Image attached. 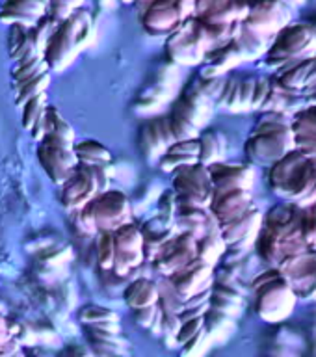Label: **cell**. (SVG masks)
I'll return each mask as SVG.
<instances>
[{
  "mask_svg": "<svg viewBox=\"0 0 316 357\" xmlns=\"http://www.w3.org/2000/svg\"><path fill=\"white\" fill-rule=\"evenodd\" d=\"M268 188L281 201L307 206L316 203V166L298 149L268 167Z\"/></svg>",
  "mask_w": 316,
  "mask_h": 357,
  "instance_id": "obj_1",
  "label": "cell"
},
{
  "mask_svg": "<svg viewBox=\"0 0 316 357\" xmlns=\"http://www.w3.org/2000/svg\"><path fill=\"white\" fill-rule=\"evenodd\" d=\"M292 149H296L292 116L283 112H262L244 144L250 164L262 167H270Z\"/></svg>",
  "mask_w": 316,
  "mask_h": 357,
  "instance_id": "obj_2",
  "label": "cell"
},
{
  "mask_svg": "<svg viewBox=\"0 0 316 357\" xmlns=\"http://www.w3.org/2000/svg\"><path fill=\"white\" fill-rule=\"evenodd\" d=\"M95 24L91 21L88 10L78 8L61 21L54 33L50 36L43 49V60L49 63L50 71L66 69L75 56L82 49H86L93 38Z\"/></svg>",
  "mask_w": 316,
  "mask_h": 357,
  "instance_id": "obj_3",
  "label": "cell"
},
{
  "mask_svg": "<svg viewBox=\"0 0 316 357\" xmlns=\"http://www.w3.org/2000/svg\"><path fill=\"white\" fill-rule=\"evenodd\" d=\"M257 317L268 324H279L292 314L298 296L276 268H268L251 281Z\"/></svg>",
  "mask_w": 316,
  "mask_h": 357,
  "instance_id": "obj_4",
  "label": "cell"
},
{
  "mask_svg": "<svg viewBox=\"0 0 316 357\" xmlns=\"http://www.w3.org/2000/svg\"><path fill=\"white\" fill-rule=\"evenodd\" d=\"M313 54H316V28L307 22H290L273 38L262 63L279 71Z\"/></svg>",
  "mask_w": 316,
  "mask_h": 357,
  "instance_id": "obj_5",
  "label": "cell"
},
{
  "mask_svg": "<svg viewBox=\"0 0 316 357\" xmlns=\"http://www.w3.org/2000/svg\"><path fill=\"white\" fill-rule=\"evenodd\" d=\"M172 190L175 192L177 206H211L214 188L209 166L192 164L183 166L172 173Z\"/></svg>",
  "mask_w": 316,
  "mask_h": 357,
  "instance_id": "obj_6",
  "label": "cell"
},
{
  "mask_svg": "<svg viewBox=\"0 0 316 357\" xmlns=\"http://www.w3.org/2000/svg\"><path fill=\"white\" fill-rule=\"evenodd\" d=\"M73 145L66 139L58 138L54 134H47L41 142H38V160L47 173V177L56 184L61 186L67 177L71 175L73 167L77 166V156L73 153Z\"/></svg>",
  "mask_w": 316,
  "mask_h": 357,
  "instance_id": "obj_7",
  "label": "cell"
},
{
  "mask_svg": "<svg viewBox=\"0 0 316 357\" xmlns=\"http://www.w3.org/2000/svg\"><path fill=\"white\" fill-rule=\"evenodd\" d=\"M194 15V8L183 0H151L140 11L142 26L151 36H167L188 17Z\"/></svg>",
  "mask_w": 316,
  "mask_h": 357,
  "instance_id": "obj_8",
  "label": "cell"
},
{
  "mask_svg": "<svg viewBox=\"0 0 316 357\" xmlns=\"http://www.w3.org/2000/svg\"><path fill=\"white\" fill-rule=\"evenodd\" d=\"M294 10V6L285 0H250V13L242 24L262 36L276 38L287 24L292 22Z\"/></svg>",
  "mask_w": 316,
  "mask_h": 357,
  "instance_id": "obj_9",
  "label": "cell"
},
{
  "mask_svg": "<svg viewBox=\"0 0 316 357\" xmlns=\"http://www.w3.org/2000/svg\"><path fill=\"white\" fill-rule=\"evenodd\" d=\"M97 231H114L133 222V201L121 190L108 188L89 201Z\"/></svg>",
  "mask_w": 316,
  "mask_h": 357,
  "instance_id": "obj_10",
  "label": "cell"
},
{
  "mask_svg": "<svg viewBox=\"0 0 316 357\" xmlns=\"http://www.w3.org/2000/svg\"><path fill=\"white\" fill-rule=\"evenodd\" d=\"M195 257H197V238L192 233L179 231L175 236H172L162 245L158 255L153 261V266L162 278H170L179 268L194 261Z\"/></svg>",
  "mask_w": 316,
  "mask_h": 357,
  "instance_id": "obj_11",
  "label": "cell"
},
{
  "mask_svg": "<svg viewBox=\"0 0 316 357\" xmlns=\"http://www.w3.org/2000/svg\"><path fill=\"white\" fill-rule=\"evenodd\" d=\"M261 225L262 212L255 205L251 206L248 212H244L240 218L233 220V222L220 225L222 238L227 244V251H236L234 259L242 257L251 245H255L257 234L261 231Z\"/></svg>",
  "mask_w": 316,
  "mask_h": 357,
  "instance_id": "obj_12",
  "label": "cell"
},
{
  "mask_svg": "<svg viewBox=\"0 0 316 357\" xmlns=\"http://www.w3.org/2000/svg\"><path fill=\"white\" fill-rule=\"evenodd\" d=\"M97 194L99 190H97L91 167L77 164L66 183L60 186V203L66 211L75 212L82 208L88 201L93 199Z\"/></svg>",
  "mask_w": 316,
  "mask_h": 357,
  "instance_id": "obj_13",
  "label": "cell"
},
{
  "mask_svg": "<svg viewBox=\"0 0 316 357\" xmlns=\"http://www.w3.org/2000/svg\"><path fill=\"white\" fill-rule=\"evenodd\" d=\"M167 279L173 284V289L177 290L181 300L184 301L188 300L190 296L201 292V290L211 289L212 281H214V266L206 264L205 261L195 257L194 261H190L188 264L179 268L177 272L172 273Z\"/></svg>",
  "mask_w": 316,
  "mask_h": 357,
  "instance_id": "obj_14",
  "label": "cell"
},
{
  "mask_svg": "<svg viewBox=\"0 0 316 357\" xmlns=\"http://www.w3.org/2000/svg\"><path fill=\"white\" fill-rule=\"evenodd\" d=\"M214 194H222L229 190H253L255 172L250 164L240 162H216L209 166Z\"/></svg>",
  "mask_w": 316,
  "mask_h": 357,
  "instance_id": "obj_15",
  "label": "cell"
},
{
  "mask_svg": "<svg viewBox=\"0 0 316 357\" xmlns=\"http://www.w3.org/2000/svg\"><path fill=\"white\" fill-rule=\"evenodd\" d=\"M166 54L179 66H201L205 50L194 41L186 19L166 36Z\"/></svg>",
  "mask_w": 316,
  "mask_h": 357,
  "instance_id": "obj_16",
  "label": "cell"
},
{
  "mask_svg": "<svg viewBox=\"0 0 316 357\" xmlns=\"http://www.w3.org/2000/svg\"><path fill=\"white\" fill-rule=\"evenodd\" d=\"M253 203V194L251 190H229V192H222V194L212 195L211 206L209 211L212 212V216L216 218L220 225L233 222L236 218H240L244 212H248Z\"/></svg>",
  "mask_w": 316,
  "mask_h": 357,
  "instance_id": "obj_17",
  "label": "cell"
},
{
  "mask_svg": "<svg viewBox=\"0 0 316 357\" xmlns=\"http://www.w3.org/2000/svg\"><path fill=\"white\" fill-rule=\"evenodd\" d=\"M49 13V0H6L0 8V22L33 26L38 19Z\"/></svg>",
  "mask_w": 316,
  "mask_h": 357,
  "instance_id": "obj_18",
  "label": "cell"
},
{
  "mask_svg": "<svg viewBox=\"0 0 316 357\" xmlns=\"http://www.w3.org/2000/svg\"><path fill=\"white\" fill-rule=\"evenodd\" d=\"M197 162H200V144H197V138L173 142L158 156V167L166 173H173L179 167L192 166V164H197Z\"/></svg>",
  "mask_w": 316,
  "mask_h": 357,
  "instance_id": "obj_19",
  "label": "cell"
},
{
  "mask_svg": "<svg viewBox=\"0 0 316 357\" xmlns=\"http://www.w3.org/2000/svg\"><path fill=\"white\" fill-rule=\"evenodd\" d=\"M197 144H200V164L203 166H211L216 162L225 160L227 155V138L225 134L220 130H201L197 136Z\"/></svg>",
  "mask_w": 316,
  "mask_h": 357,
  "instance_id": "obj_20",
  "label": "cell"
},
{
  "mask_svg": "<svg viewBox=\"0 0 316 357\" xmlns=\"http://www.w3.org/2000/svg\"><path fill=\"white\" fill-rule=\"evenodd\" d=\"M123 298H125V303L130 309L156 305V301H158V284H156V281H151L149 278H136L127 284V289L123 292Z\"/></svg>",
  "mask_w": 316,
  "mask_h": 357,
  "instance_id": "obj_21",
  "label": "cell"
},
{
  "mask_svg": "<svg viewBox=\"0 0 316 357\" xmlns=\"http://www.w3.org/2000/svg\"><path fill=\"white\" fill-rule=\"evenodd\" d=\"M273 38L262 36V33L251 30L246 24L240 26L239 36L234 38V43L239 45L240 52L244 56V61H255L266 54L268 49L272 47Z\"/></svg>",
  "mask_w": 316,
  "mask_h": 357,
  "instance_id": "obj_22",
  "label": "cell"
},
{
  "mask_svg": "<svg viewBox=\"0 0 316 357\" xmlns=\"http://www.w3.org/2000/svg\"><path fill=\"white\" fill-rule=\"evenodd\" d=\"M248 13H250V0H225L214 10L200 15V19L211 24H231V22H242Z\"/></svg>",
  "mask_w": 316,
  "mask_h": 357,
  "instance_id": "obj_23",
  "label": "cell"
},
{
  "mask_svg": "<svg viewBox=\"0 0 316 357\" xmlns=\"http://www.w3.org/2000/svg\"><path fill=\"white\" fill-rule=\"evenodd\" d=\"M73 153L77 156V164L88 167L97 166H110L112 153L105 144H100L97 139H82L75 142Z\"/></svg>",
  "mask_w": 316,
  "mask_h": 357,
  "instance_id": "obj_24",
  "label": "cell"
},
{
  "mask_svg": "<svg viewBox=\"0 0 316 357\" xmlns=\"http://www.w3.org/2000/svg\"><path fill=\"white\" fill-rule=\"evenodd\" d=\"M140 147L147 158H158L166 151V144L162 138L160 127H158V116L149 117L147 121L140 127Z\"/></svg>",
  "mask_w": 316,
  "mask_h": 357,
  "instance_id": "obj_25",
  "label": "cell"
},
{
  "mask_svg": "<svg viewBox=\"0 0 316 357\" xmlns=\"http://www.w3.org/2000/svg\"><path fill=\"white\" fill-rule=\"evenodd\" d=\"M203 328H205L206 337L211 339L212 344L214 342H225L234 333L236 320L231 317H225L222 312L209 309L205 312V317H203Z\"/></svg>",
  "mask_w": 316,
  "mask_h": 357,
  "instance_id": "obj_26",
  "label": "cell"
},
{
  "mask_svg": "<svg viewBox=\"0 0 316 357\" xmlns=\"http://www.w3.org/2000/svg\"><path fill=\"white\" fill-rule=\"evenodd\" d=\"M225 251H227V244L222 238V229L205 233L201 238H197V259L205 261L211 266H216L218 261H222Z\"/></svg>",
  "mask_w": 316,
  "mask_h": 357,
  "instance_id": "obj_27",
  "label": "cell"
},
{
  "mask_svg": "<svg viewBox=\"0 0 316 357\" xmlns=\"http://www.w3.org/2000/svg\"><path fill=\"white\" fill-rule=\"evenodd\" d=\"M43 125H45V136L47 134H54L58 138L66 139L69 144H75L77 134L75 128L71 127V123L67 121L66 117L61 116V112L52 105H47L43 112Z\"/></svg>",
  "mask_w": 316,
  "mask_h": 357,
  "instance_id": "obj_28",
  "label": "cell"
},
{
  "mask_svg": "<svg viewBox=\"0 0 316 357\" xmlns=\"http://www.w3.org/2000/svg\"><path fill=\"white\" fill-rule=\"evenodd\" d=\"M167 119H170V127H172L175 142H179V139H194L200 136L201 128L177 105L172 106V112L167 114Z\"/></svg>",
  "mask_w": 316,
  "mask_h": 357,
  "instance_id": "obj_29",
  "label": "cell"
},
{
  "mask_svg": "<svg viewBox=\"0 0 316 357\" xmlns=\"http://www.w3.org/2000/svg\"><path fill=\"white\" fill-rule=\"evenodd\" d=\"M116 250H144V233L138 223L128 222L112 231Z\"/></svg>",
  "mask_w": 316,
  "mask_h": 357,
  "instance_id": "obj_30",
  "label": "cell"
},
{
  "mask_svg": "<svg viewBox=\"0 0 316 357\" xmlns=\"http://www.w3.org/2000/svg\"><path fill=\"white\" fill-rule=\"evenodd\" d=\"M50 84V71H45L38 77L30 78L27 82L19 84L15 86V105L17 108H21L27 100L33 99V97H38L41 93H47V88H49Z\"/></svg>",
  "mask_w": 316,
  "mask_h": 357,
  "instance_id": "obj_31",
  "label": "cell"
},
{
  "mask_svg": "<svg viewBox=\"0 0 316 357\" xmlns=\"http://www.w3.org/2000/svg\"><path fill=\"white\" fill-rule=\"evenodd\" d=\"M158 301L156 307L162 312H172V314H179L184 309V301L181 300V296L177 294V290L173 289V284L170 283V279L162 278L158 281Z\"/></svg>",
  "mask_w": 316,
  "mask_h": 357,
  "instance_id": "obj_32",
  "label": "cell"
},
{
  "mask_svg": "<svg viewBox=\"0 0 316 357\" xmlns=\"http://www.w3.org/2000/svg\"><path fill=\"white\" fill-rule=\"evenodd\" d=\"M145 262L144 250H116V257H114V266L112 272L116 275H128V273L140 268Z\"/></svg>",
  "mask_w": 316,
  "mask_h": 357,
  "instance_id": "obj_33",
  "label": "cell"
},
{
  "mask_svg": "<svg viewBox=\"0 0 316 357\" xmlns=\"http://www.w3.org/2000/svg\"><path fill=\"white\" fill-rule=\"evenodd\" d=\"M45 108H47V93L38 95L21 106V123L27 132H30L33 125L43 117Z\"/></svg>",
  "mask_w": 316,
  "mask_h": 357,
  "instance_id": "obj_34",
  "label": "cell"
},
{
  "mask_svg": "<svg viewBox=\"0 0 316 357\" xmlns=\"http://www.w3.org/2000/svg\"><path fill=\"white\" fill-rule=\"evenodd\" d=\"M114 257H116V244H114L112 231H99V236H97V264H99L100 270L112 272Z\"/></svg>",
  "mask_w": 316,
  "mask_h": 357,
  "instance_id": "obj_35",
  "label": "cell"
},
{
  "mask_svg": "<svg viewBox=\"0 0 316 357\" xmlns=\"http://www.w3.org/2000/svg\"><path fill=\"white\" fill-rule=\"evenodd\" d=\"M50 71L49 63L43 60V56L41 58H36L32 61H27V63H21V66H13L11 69V82H13V88L19 86V84L27 82L30 78L38 77L41 73Z\"/></svg>",
  "mask_w": 316,
  "mask_h": 357,
  "instance_id": "obj_36",
  "label": "cell"
},
{
  "mask_svg": "<svg viewBox=\"0 0 316 357\" xmlns=\"http://www.w3.org/2000/svg\"><path fill=\"white\" fill-rule=\"evenodd\" d=\"M298 229L303 242H306L311 250L316 251V203L315 205L301 206L300 222H298Z\"/></svg>",
  "mask_w": 316,
  "mask_h": 357,
  "instance_id": "obj_37",
  "label": "cell"
},
{
  "mask_svg": "<svg viewBox=\"0 0 316 357\" xmlns=\"http://www.w3.org/2000/svg\"><path fill=\"white\" fill-rule=\"evenodd\" d=\"M78 320L86 326H93V324L100 322H119V317L117 312H114L108 307H100V305H88L80 309L78 312Z\"/></svg>",
  "mask_w": 316,
  "mask_h": 357,
  "instance_id": "obj_38",
  "label": "cell"
},
{
  "mask_svg": "<svg viewBox=\"0 0 316 357\" xmlns=\"http://www.w3.org/2000/svg\"><path fill=\"white\" fill-rule=\"evenodd\" d=\"M211 344V339L206 337L205 328H203L195 337H192L188 342L181 346V357H203Z\"/></svg>",
  "mask_w": 316,
  "mask_h": 357,
  "instance_id": "obj_39",
  "label": "cell"
},
{
  "mask_svg": "<svg viewBox=\"0 0 316 357\" xmlns=\"http://www.w3.org/2000/svg\"><path fill=\"white\" fill-rule=\"evenodd\" d=\"M227 77V75H225ZM225 77H212V78H203L197 77V82H195V88L200 89L201 93L205 95L206 99H211L216 106V100L220 97L223 89V84H225Z\"/></svg>",
  "mask_w": 316,
  "mask_h": 357,
  "instance_id": "obj_40",
  "label": "cell"
},
{
  "mask_svg": "<svg viewBox=\"0 0 316 357\" xmlns=\"http://www.w3.org/2000/svg\"><path fill=\"white\" fill-rule=\"evenodd\" d=\"M89 342L91 344L108 346V348H123V350L127 346V339H123L121 333H106V331L91 328H89Z\"/></svg>",
  "mask_w": 316,
  "mask_h": 357,
  "instance_id": "obj_41",
  "label": "cell"
},
{
  "mask_svg": "<svg viewBox=\"0 0 316 357\" xmlns=\"http://www.w3.org/2000/svg\"><path fill=\"white\" fill-rule=\"evenodd\" d=\"M255 77L239 78V99H236V112H250L251 99H253Z\"/></svg>",
  "mask_w": 316,
  "mask_h": 357,
  "instance_id": "obj_42",
  "label": "cell"
},
{
  "mask_svg": "<svg viewBox=\"0 0 316 357\" xmlns=\"http://www.w3.org/2000/svg\"><path fill=\"white\" fill-rule=\"evenodd\" d=\"M201 329H203V317H197V318H190V320H183L181 326H179V331L175 335V346H181L184 342H188L192 337L200 333Z\"/></svg>",
  "mask_w": 316,
  "mask_h": 357,
  "instance_id": "obj_43",
  "label": "cell"
},
{
  "mask_svg": "<svg viewBox=\"0 0 316 357\" xmlns=\"http://www.w3.org/2000/svg\"><path fill=\"white\" fill-rule=\"evenodd\" d=\"M179 326H181L179 314H172V312H162L160 335L164 337V339H170L172 346H175V335H177V331H179Z\"/></svg>",
  "mask_w": 316,
  "mask_h": 357,
  "instance_id": "obj_44",
  "label": "cell"
},
{
  "mask_svg": "<svg viewBox=\"0 0 316 357\" xmlns=\"http://www.w3.org/2000/svg\"><path fill=\"white\" fill-rule=\"evenodd\" d=\"M270 89V78L255 77V88H253V99H251V110H261L262 102L266 99Z\"/></svg>",
  "mask_w": 316,
  "mask_h": 357,
  "instance_id": "obj_45",
  "label": "cell"
},
{
  "mask_svg": "<svg viewBox=\"0 0 316 357\" xmlns=\"http://www.w3.org/2000/svg\"><path fill=\"white\" fill-rule=\"evenodd\" d=\"M175 211H177L175 192H173V190L162 192V195L158 197V214L164 218H170V220H173V218H175Z\"/></svg>",
  "mask_w": 316,
  "mask_h": 357,
  "instance_id": "obj_46",
  "label": "cell"
},
{
  "mask_svg": "<svg viewBox=\"0 0 316 357\" xmlns=\"http://www.w3.org/2000/svg\"><path fill=\"white\" fill-rule=\"evenodd\" d=\"M75 216H77V225L82 229L84 233H95L97 227H95V220H93V212H91V206H89V201L82 208L75 211Z\"/></svg>",
  "mask_w": 316,
  "mask_h": 357,
  "instance_id": "obj_47",
  "label": "cell"
},
{
  "mask_svg": "<svg viewBox=\"0 0 316 357\" xmlns=\"http://www.w3.org/2000/svg\"><path fill=\"white\" fill-rule=\"evenodd\" d=\"M156 311H158V307L156 305L138 307V309H133V317L140 328L149 329V326L153 324V318H155Z\"/></svg>",
  "mask_w": 316,
  "mask_h": 357,
  "instance_id": "obj_48",
  "label": "cell"
},
{
  "mask_svg": "<svg viewBox=\"0 0 316 357\" xmlns=\"http://www.w3.org/2000/svg\"><path fill=\"white\" fill-rule=\"evenodd\" d=\"M10 26L11 30L8 33V52H13L28 38V26H24V24H10Z\"/></svg>",
  "mask_w": 316,
  "mask_h": 357,
  "instance_id": "obj_49",
  "label": "cell"
},
{
  "mask_svg": "<svg viewBox=\"0 0 316 357\" xmlns=\"http://www.w3.org/2000/svg\"><path fill=\"white\" fill-rule=\"evenodd\" d=\"M266 357H300V348H296V346L290 344V342L278 340V342L270 348Z\"/></svg>",
  "mask_w": 316,
  "mask_h": 357,
  "instance_id": "obj_50",
  "label": "cell"
},
{
  "mask_svg": "<svg viewBox=\"0 0 316 357\" xmlns=\"http://www.w3.org/2000/svg\"><path fill=\"white\" fill-rule=\"evenodd\" d=\"M112 166V164H110ZM110 166H97V167H91V172H93V177H95V183H97V190L100 192H106V190L110 188Z\"/></svg>",
  "mask_w": 316,
  "mask_h": 357,
  "instance_id": "obj_51",
  "label": "cell"
},
{
  "mask_svg": "<svg viewBox=\"0 0 316 357\" xmlns=\"http://www.w3.org/2000/svg\"><path fill=\"white\" fill-rule=\"evenodd\" d=\"M91 351L95 357H127L123 348H108V346L91 344Z\"/></svg>",
  "mask_w": 316,
  "mask_h": 357,
  "instance_id": "obj_52",
  "label": "cell"
},
{
  "mask_svg": "<svg viewBox=\"0 0 316 357\" xmlns=\"http://www.w3.org/2000/svg\"><path fill=\"white\" fill-rule=\"evenodd\" d=\"M223 2H225V0H195V2H194V15L195 17L203 15V13L214 10L216 6L223 4Z\"/></svg>",
  "mask_w": 316,
  "mask_h": 357,
  "instance_id": "obj_53",
  "label": "cell"
},
{
  "mask_svg": "<svg viewBox=\"0 0 316 357\" xmlns=\"http://www.w3.org/2000/svg\"><path fill=\"white\" fill-rule=\"evenodd\" d=\"M17 351H21V344H19L17 339H13V337H10L4 344L0 346V357H10L13 356V354H17Z\"/></svg>",
  "mask_w": 316,
  "mask_h": 357,
  "instance_id": "obj_54",
  "label": "cell"
},
{
  "mask_svg": "<svg viewBox=\"0 0 316 357\" xmlns=\"http://www.w3.org/2000/svg\"><path fill=\"white\" fill-rule=\"evenodd\" d=\"M300 300L303 301H316V281L311 284V289L306 290L303 294L300 296Z\"/></svg>",
  "mask_w": 316,
  "mask_h": 357,
  "instance_id": "obj_55",
  "label": "cell"
},
{
  "mask_svg": "<svg viewBox=\"0 0 316 357\" xmlns=\"http://www.w3.org/2000/svg\"><path fill=\"white\" fill-rule=\"evenodd\" d=\"M151 0H134V6H136V10H138V13L145 8V4H149Z\"/></svg>",
  "mask_w": 316,
  "mask_h": 357,
  "instance_id": "obj_56",
  "label": "cell"
},
{
  "mask_svg": "<svg viewBox=\"0 0 316 357\" xmlns=\"http://www.w3.org/2000/svg\"><path fill=\"white\" fill-rule=\"evenodd\" d=\"M10 337H11V335L8 333V331H6V329H2V331H0V346L4 344L6 340L10 339Z\"/></svg>",
  "mask_w": 316,
  "mask_h": 357,
  "instance_id": "obj_57",
  "label": "cell"
},
{
  "mask_svg": "<svg viewBox=\"0 0 316 357\" xmlns=\"http://www.w3.org/2000/svg\"><path fill=\"white\" fill-rule=\"evenodd\" d=\"M2 329L8 331V318H6L4 314H0V331H2Z\"/></svg>",
  "mask_w": 316,
  "mask_h": 357,
  "instance_id": "obj_58",
  "label": "cell"
},
{
  "mask_svg": "<svg viewBox=\"0 0 316 357\" xmlns=\"http://www.w3.org/2000/svg\"><path fill=\"white\" fill-rule=\"evenodd\" d=\"M184 4H188V6H192V8H194V2L195 0H183Z\"/></svg>",
  "mask_w": 316,
  "mask_h": 357,
  "instance_id": "obj_59",
  "label": "cell"
},
{
  "mask_svg": "<svg viewBox=\"0 0 316 357\" xmlns=\"http://www.w3.org/2000/svg\"><path fill=\"white\" fill-rule=\"evenodd\" d=\"M10 357H24V356H22V350H21V351H17V354H13V356H10Z\"/></svg>",
  "mask_w": 316,
  "mask_h": 357,
  "instance_id": "obj_60",
  "label": "cell"
},
{
  "mask_svg": "<svg viewBox=\"0 0 316 357\" xmlns=\"http://www.w3.org/2000/svg\"><path fill=\"white\" fill-rule=\"evenodd\" d=\"M123 4H134V0H121Z\"/></svg>",
  "mask_w": 316,
  "mask_h": 357,
  "instance_id": "obj_61",
  "label": "cell"
}]
</instances>
